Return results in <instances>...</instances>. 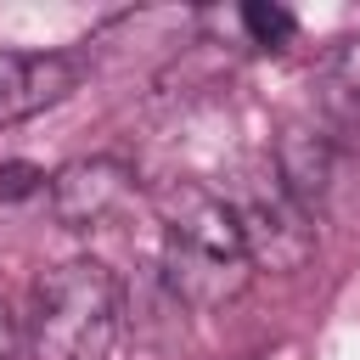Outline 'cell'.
I'll list each match as a JSON object with an SVG mask.
<instances>
[{"label": "cell", "instance_id": "ba28073f", "mask_svg": "<svg viewBox=\"0 0 360 360\" xmlns=\"http://www.w3.org/2000/svg\"><path fill=\"white\" fill-rule=\"evenodd\" d=\"M242 28H248V39H253V45H264V51H281V45L298 34V17H292L287 6L248 0V6H242Z\"/></svg>", "mask_w": 360, "mask_h": 360}, {"label": "cell", "instance_id": "9c48e42d", "mask_svg": "<svg viewBox=\"0 0 360 360\" xmlns=\"http://www.w3.org/2000/svg\"><path fill=\"white\" fill-rule=\"evenodd\" d=\"M51 180H45V169L39 163H22V158H6L0 163V202H22V197H34V191H45Z\"/></svg>", "mask_w": 360, "mask_h": 360}, {"label": "cell", "instance_id": "30bf717a", "mask_svg": "<svg viewBox=\"0 0 360 360\" xmlns=\"http://www.w3.org/2000/svg\"><path fill=\"white\" fill-rule=\"evenodd\" d=\"M0 360H22V326L6 298H0Z\"/></svg>", "mask_w": 360, "mask_h": 360}, {"label": "cell", "instance_id": "3957f363", "mask_svg": "<svg viewBox=\"0 0 360 360\" xmlns=\"http://www.w3.org/2000/svg\"><path fill=\"white\" fill-rule=\"evenodd\" d=\"M225 202H231V214L242 225L253 270H298V264H309V253H315V214L281 186L276 169L242 174V186Z\"/></svg>", "mask_w": 360, "mask_h": 360}, {"label": "cell", "instance_id": "6da1fadb", "mask_svg": "<svg viewBox=\"0 0 360 360\" xmlns=\"http://www.w3.org/2000/svg\"><path fill=\"white\" fill-rule=\"evenodd\" d=\"M158 219H163V281L180 304L225 309L231 298L248 292L253 259L225 191L174 180L169 191H158Z\"/></svg>", "mask_w": 360, "mask_h": 360}, {"label": "cell", "instance_id": "52a82bcc", "mask_svg": "<svg viewBox=\"0 0 360 360\" xmlns=\"http://www.w3.org/2000/svg\"><path fill=\"white\" fill-rule=\"evenodd\" d=\"M321 101H326V112H338L343 124L360 118V34H354V39H338V45L321 56Z\"/></svg>", "mask_w": 360, "mask_h": 360}, {"label": "cell", "instance_id": "277c9868", "mask_svg": "<svg viewBox=\"0 0 360 360\" xmlns=\"http://www.w3.org/2000/svg\"><path fill=\"white\" fill-rule=\"evenodd\" d=\"M45 197H51V214H56L62 231H96L135 197V163H124L112 152L73 158L68 169L51 174Z\"/></svg>", "mask_w": 360, "mask_h": 360}, {"label": "cell", "instance_id": "5b68a950", "mask_svg": "<svg viewBox=\"0 0 360 360\" xmlns=\"http://www.w3.org/2000/svg\"><path fill=\"white\" fill-rule=\"evenodd\" d=\"M84 79L73 51H0V129L68 101Z\"/></svg>", "mask_w": 360, "mask_h": 360}, {"label": "cell", "instance_id": "7a4b0ae2", "mask_svg": "<svg viewBox=\"0 0 360 360\" xmlns=\"http://www.w3.org/2000/svg\"><path fill=\"white\" fill-rule=\"evenodd\" d=\"M118 326H124V292L101 259H68L39 276L28 315L39 360H107Z\"/></svg>", "mask_w": 360, "mask_h": 360}, {"label": "cell", "instance_id": "8992f818", "mask_svg": "<svg viewBox=\"0 0 360 360\" xmlns=\"http://www.w3.org/2000/svg\"><path fill=\"white\" fill-rule=\"evenodd\" d=\"M276 174L281 186L315 214L338 180V135L321 129V124H287L281 141H276Z\"/></svg>", "mask_w": 360, "mask_h": 360}]
</instances>
